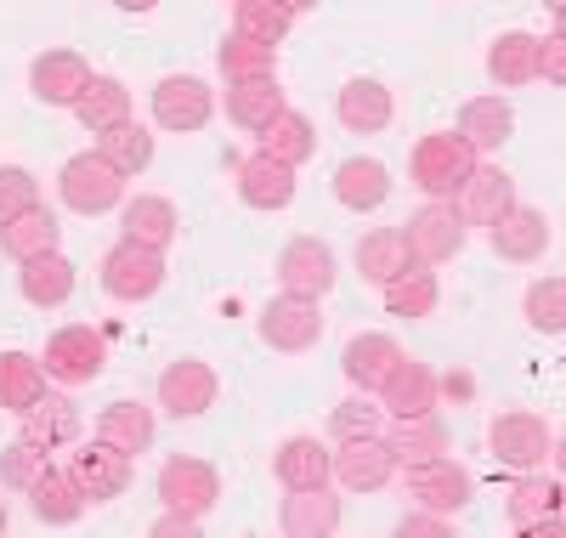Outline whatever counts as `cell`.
Returning a JSON list of instances; mask_svg holds the SVG:
<instances>
[{
    "mask_svg": "<svg viewBox=\"0 0 566 538\" xmlns=\"http://www.w3.org/2000/svg\"><path fill=\"white\" fill-rule=\"evenodd\" d=\"M29 205H40V187L23 165H0V227H7L12 216H23Z\"/></svg>",
    "mask_w": 566,
    "mask_h": 538,
    "instance_id": "obj_47",
    "label": "cell"
},
{
    "mask_svg": "<svg viewBox=\"0 0 566 538\" xmlns=\"http://www.w3.org/2000/svg\"><path fill=\"white\" fill-rule=\"evenodd\" d=\"M91 85V63L80 52H45L29 69V91L40 96L45 108H74Z\"/></svg>",
    "mask_w": 566,
    "mask_h": 538,
    "instance_id": "obj_17",
    "label": "cell"
},
{
    "mask_svg": "<svg viewBox=\"0 0 566 538\" xmlns=\"http://www.w3.org/2000/svg\"><path fill=\"white\" fill-rule=\"evenodd\" d=\"M45 391V369H40V358H29V352H0V408L7 414H23L34 397Z\"/></svg>",
    "mask_w": 566,
    "mask_h": 538,
    "instance_id": "obj_42",
    "label": "cell"
},
{
    "mask_svg": "<svg viewBox=\"0 0 566 538\" xmlns=\"http://www.w3.org/2000/svg\"><path fill=\"white\" fill-rule=\"evenodd\" d=\"M374 397H380V408H386L391 420H408V414H431L437 397H442V385H437V374L424 369L419 358L402 352V363L386 374V385L374 391Z\"/></svg>",
    "mask_w": 566,
    "mask_h": 538,
    "instance_id": "obj_18",
    "label": "cell"
},
{
    "mask_svg": "<svg viewBox=\"0 0 566 538\" xmlns=\"http://www.w3.org/2000/svg\"><path fill=\"white\" fill-rule=\"evenodd\" d=\"M103 289L114 301H154L165 289V250H148V244L119 238L114 250L103 256Z\"/></svg>",
    "mask_w": 566,
    "mask_h": 538,
    "instance_id": "obj_6",
    "label": "cell"
},
{
    "mask_svg": "<svg viewBox=\"0 0 566 538\" xmlns=\"http://www.w3.org/2000/svg\"><path fill=\"white\" fill-rule=\"evenodd\" d=\"M476 165H482V154L470 148L459 131H431V136H419L408 170H413V187L424 193V199H453Z\"/></svg>",
    "mask_w": 566,
    "mask_h": 538,
    "instance_id": "obj_1",
    "label": "cell"
},
{
    "mask_svg": "<svg viewBox=\"0 0 566 538\" xmlns=\"http://www.w3.org/2000/svg\"><path fill=\"white\" fill-rule=\"evenodd\" d=\"M57 193H63V205H69L74 216H108V210H119V199H125V176H119L97 148H91V154H74V159L63 165Z\"/></svg>",
    "mask_w": 566,
    "mask_h": 538,
    "instance_id": "obj_3",
    "label": "cell"
},
{
    "mask_svg": "<svg viewBox=\"0 0 566 538\" xmlns=\"http://www.w3.org/2000/svg\"><path fill=\"white\" fill-rule=\"evenodd\" d=\"M18 420H23V436H29L34 448H45V454L69 448L74 436H80V425H85V420H80V403L63 397V391H40V397H34Z\"/></svg>",
    "mask_w": 566,
    "mask_h": 538,
    "instance_id": "obj_19",
    "label": "cell"
},
{
    "mask_svg": "<svg viewBox=\"0 0 566 538\" xmlns=\"http://www.w3.org/2000/svg\"><path fill=\"white\" fill-rule=\"evenodd\" d=\"M74 482L85 487L91 505H108V499H119L130 487V454H119L108 443H85L74 454Z\"/></svg>",
    "mask_w": 566,
    "mask_h": 538,
    "instance_id": "obj_23",
    "label": "cell"
},
{
    "mask_svg": "<svg viewBox=\"0 0 566 538\" xmlns=\"http://www.w3.org/2000/svg\"><path fill=\"white\" fill-rule=\"evenodd\" d=\"M335 250H328L323 238H290L277 250V283H283V296H312L323 301L328 289H335Z\"/></svg>",
    "mask_w": 566,
    "mask_h": 538,
    "instance_id": "obj_9",
    "label": "cell"
},
{
    "mask_svg": "<svg viewBox=\"0 0 566 538\" xmlns=\"http://www.w3.org/2000/svg\"><path fill=\"white\" fill-rule=\"evenodd\" d=\"M261 340L272 352H312L323 340V312L312 296H277L261 312Z\"/></svg>",
    "mask_w": 566,
    "mask_h": 538,
    "instance_id": "obj_11",
    "label": "cell"
},
{
    "mask_svg": "<svg viewBox=\"0 0 566 538\" xmlns=\"http://www.w3.org/2000/svg\"><path fill=\"white\" fill-rule=\"evenodd\" d=\"M283 7H290V12H306V7H317V0H283Z\"/></svg>",
    "mask_w": 566,
    "mask_h": 538,
    "instance_id": "obj_52",
    "label": "cell"
},
{
    "mask_svg": "<svg viewBox=\"0 0 566 538\" xmlns=\"http://www.w3.org/2000/svg\"><path fill=\"white\" fill-rule=\"evenodd\" d=\"M154 538H199L205 532V516H187V510H165L154 527H148Z\"/></svg>",
    "mask_w": 566,
    "mask_h": 538,
    "instance_id": "obj_50",
    "label": "cell"
},
{
    "mask_svg": "<svg viewBox=\"0 0 566 538\" xmlns=\"http://www.w3.org/2000/svg\"><path fill=\"white\" fill-rule=\"evenodd\" d=\"M210 114H216V91H210L199 74H170V80H159V91H154V120H159L165 131H205Z\"/></svg>",
    "mask_w": 566,
    "mask_h": 538,
    "instance_id": "obj_13",
    "label": "cell"
},
{
    "mask_svg": "<svg viewBox=\"0 0 566 538\" xmlns=\"http://www.w3.org/2000/svg\"><path fill=\"white\" fill-rule=\"evenodd\" d=\"M216 63H221L227 85H239V80H266V74H277V45H266V40H250V34H239V29H232V34L221 40Z\"/></svg>",
    "mask_w": 566,
    "mask_h": 538,
    "instance_id": "obj_40",
    "label": "cell"
},
{
    "mask_svg": "<svg viewBox=\"0 0 566 538\" xmlns=\"http://www.w3.org/2000/svg\"><path fill=\"white\" fill-rule=\"evenodd\" d=\"M7 521H12V516H7V499H0V532H7Z\"/></svg>",
    "mask_w": 566,
    "mask_h": 538,
    "instance_id": "obj_54",
    "label": "cell"
},
{
    "mask_svg": "<svg viewBox=\"0 0 566 538\" xmlns=\"http://www.w3.org/2000/svg\"><path fill=\"white\" fill-rule=\"evenodd\" d=\"M453 532V516H437V510H408L402 521H397V538H448Z\"/></svg>",
    "mask_w": 566,
    "mask_h": 538,
    "instance_id": "obj_48",
    "label": "cell"
},
{
    "mask_svg": "<svg viewBox=\"0 0 566 538\" xmlns=\"http://www.w3.org/2000/svg\"><path fill=\"white\" fill-rule=\"evenodd\" d=\"M119 227H125L130 244H148V250H170V238H176L181 221H176V205H170V199H159V193H142V199L125 205Z\"/></svg>",
    "mask_w": 566,
    "mask_h": 538,
    "instance_id": "obj_34",
    "label": "cell"
},
{
    "mask_svg": "<svg viewBox=\"0 0 566 538\" xmlns=\"http://www.w3.org/2000/svg\"><path fill=\"white\" fill-rule=\"evenodd\" d=\"M45 380L57 385H91L103 369H108V340L91 329V323H69L45 340V358H40Z\"/></svg>",
    "mask_w": 566,
    "mask_h": 538,
    "instance_id": "obj_4",
    "label": "cell"
},
{
    "mask_svg": "<svg viewBox=\"0 0 566 538\" xmlns=\"http://www.w3.org/2000/svg\"><path fill=\"white\" fill-rule=\"evenodd\" d=\"M159 499H165V510L205 516V510L221 499V476H216L210 459L176 454V459H165V470H159Z\"/></svg>",
    "mask_w": 566,
    "mask_h": 538,
    "instance_id": "obj_12",
    "label": "cell"
},
{
    "mask_svg": "<svg viewBox=\"0 0 566 538\" xmlns=\"http://www.w3.org/2000/svg\"><path fill=\"white\" fill-rule=\"evenodd\" d=\"M510 527L522 538H560V482L522 470V482L510 487Z\"/></svg>",
    "mask_w": 566,
    "mask_h": 538,
    "instance_id": "obj_10",
    "label": "cell"
},
{
    "mask_svg": "<svg viewBox=\"0 0 566 538\" xmlns=\"http://www.w3.org/2000/svg\"><path fill=\"white\" fill-rule=\"evenodd\" d=\"M57 216L45 210V205H29L23 216H12L7 227H0V250H7L18 267L23 261H34V256H45V250H57Z\"/></svg>",
    "mask_w": 566,
    "mask_h": 538,
    "instance_id": "obj_33",
    "label": "cell"
},
{
    "mask_svg": "<svg viewBox=\"0 0 566 538\" xmlns=\"http://www.w3.org/2000/svg\"><path fill=\"white\" fill-rule=\"evenodd\" d=\"M464 238H470V227H464V216L453 210V199H424V205L408 216V227H402V244H408V261H413V267H442V261H453V256L464 250Z\"/></svg>",
    "mask_w": 566,
    "mask_h": 538,
    "instance_id": "obj_2",
    "label": "cell"
},
{
    "mask_svg": "<svg viewBox=\"0 0 566 538\" xmlns=\"http://www.w3.org/2000/svg\"><path fill=\"white\" fill-rule=\"evenodd\" d=\"M85 487L74 482V470H45L34 487H29V510H34V521H45V527H74L80 516H85Z\"/></svg>",
    "mask_w": 566,
    "mask_h": 538,
    "instance_id": "obj_27",
    "label": "cell"
},
{
    "mask_svg": "<svg viewBox=\"0 0 566 538\" xmlns=\"http://www.w3.org/2000/svg\"><path fill=\"white\" fill-rule=\"evenodd\" d=\"M97 443H108V448H119V454H148V448H154V408H142V403H130V397L108 403V408L97 414Z\"/></svg>",
    "mask_w": 566,
    "mask_h": 538,
    "instance_id": "obj_31",
    "label": "cell"
},
{
    "mask_svg": "<svg viewBox=\"0 0 566 538\" xmlns=\"http://www.w3.org/2000/svg\"><path fill=\"white\" fill-rule=\"evenodd\" d=\"M239 199L250 205V210H290L295 205V170L290 165H277V159H266L261 148L239 165Z\"/></svg>",
    "mask_w": 566,
    "mask_h": 538,
    "instance_id": "obj_24",
    "label": "cell"
},
{
    "mask_svg": "<svg viewBox=\"0 0 566 538\" xmlns=\"http://www.w3.org/2000/svg\"><path fill=\"white\" fill-rule=\"evenodd\" d=\"M538 74H544L549 85H566V34H560V29L538 40Z\"/></svg>",
    "mask_w": 566,
    "mask_h": 538,
    "instance_id": "obj_49",
    "label": "cell"
},
{
    "mask_svg": "<svg viewBox=\"0 0 566 538\" xmlns=\"http://www.w3.org/2000/svg\"><path fill=\"white\" fill-rule=\"evenodd\" d=\"M255 136H261V154H266V159H277V165H290V170H301V165L317 154V131H312V120H306V114H295V108L272 114Z\"/></svg>",
    "mask_w": 566,
    "mask_h": 538,
    "instance_id": "obj_28",
    "label": "cell"
},
{
    "mask_svg": "<svg viewBox=\"0 0 566 538\" xmlns=\"http://www.w3.org/2000/svg\"><path fill=\"white\" fill-rule=\"evenodd\" d=\"M380 296H386V312L391 318H431L437 301H442V289H437V272L431 267H402L391 283H380Z\"/></svg>",
    "mask_w": 566,
    "mask_h": 538,
    "instance_id": "obj_37",
    "label": "cell"
},
{
    "mask_svg": "<svg viewBox=\"0 0 566 538\" xmlns=\"http://www.w3.org/2000/svg\"><path fill=\"white\" fill-rule=\"evenodd\" d=\"M402 476H408V494H413L424 510H437V516H459L470 499H476V476H470L453 454L424 459V465H413V470H402Z\"/></svg>",
    "mask_w": 566,
    "mask_h": 538,
    "instance_id": "obj_8",
    "label": "cell"
},
{
    "mask_svg": "<svg viewBox=\"0 0 566 538\" xmlns=\"http://www.w3.org/2000/svg\"><path fill=\"white\" fill-rule=\"evenodd\" d=\"M397 476V459L386 448V436H346V443L328 454V482H340L346 494H374Z\"/></svg>",
    "mask_w": 566,
    "mask_h": 538,
    "instance_id": "obj_7",
    "label": "cell"
},
{
    "mask_svg": "<svg viewBox=\"0 0 566 538\" xmlns=\"http://www.w3.org/2000/svg\"><path fill=\"white\" fill-rule=\"evenodd\" d=\"M74 283H80V272H74V261L57 256V250L23 261V272H18V289H23L29 307H63V301L74 296Z\"/></svg>",
    "mask_w": 566,
    "mask_h": 538,
    "instance_id": "obj_29",
    "label": "cell"
},
{
    "mask_svg": "<svg viewBox=\"0 0 566 538\" xmlns=\"http://www.w3.org/2000/svg\"><path fill=\"white\" fill-rule=\"evenodd\" d=\"M272 476L283 487H323L328 482V448L317 436H290V443L272 454Z\"/></svg>",
    "mask_w": 566,
    "mask_h": 538,
    "instance_id": "obj_39",
    "label": "cell"
},
{
    "mask_svg": "<svg viewBox=\"0 0 566 538\" xmlns=\"http://www.w3.org/2000/svg\"><path fill=\"white\" fill-rule=\"evenodd\" d=\"M510 205H515V176L499 165H476L453 193V210L464 216V227H493Z\"/></svg>",
    "mask_w": 566,
    "mask_h": 538,
    "instance_id": "obj_15",
    "label": "cell"
},
{
    "mask_svg": "<svg viewBox=\"0 0 566 538\" xmlns=\"http://www.w3.org/2000/svg\"><path fill=\"white\" fill-rule=\"evenodd\" d=\"M277 527L290 538H328L340 532V499L323 487H290V499L277 505Z\"/></svg>",
    "mask_w": 566,
    "mask_h": 538,
    "instance_id": "obj_20",
    "label": "cell"
},
{
    "mask_svg": "<svg viewBox=\"0 0 566 538\" xmlns=\"http://www.w3.org/2000/svg\"><path fill=\"white\" fill-rule=\"evenodd\" d=\"M488 238H493V256H499V261H538V256L549 250L555 227H549L544 210H533V205L515 199V205L488 227Z\"/></svg>",
    "mask_w": 566,
    "mask_h": 538,
    "instance_id": "obj_14",
    "label": "cell"
},
{
    "mask_svg": "<svg viewBox=\"0 0 566 538\" xmlns=\"http://www.w3.org/2000/svg\"><path fill=\"white\" fill-rule=\"evenodd\" d=\"M283 108H290V103H283L277 74L227 85V120H232V125H244V131H261V125H266L272 114H283Z\"/></svg>",
    "mask_w": 566,
    "mask_h": 538,
    "instance_id": "obj_36",
    "label": "cell"
},
{
    "mask_svg": "<svg viewBox=\"0 0 566 538\" xmlns=\"http://www.w3.org/2000/svg\"><path fill=\"white\" fill-rule=\"evenodd\" d=\"M216 403V369L199 358H176L159 374V408H170L176 420H199Z\"/></svg>",
    "mask_w": 566,
    "mask_h": 538,
    "instance_id": "obj_16",
    "label": "cell"
},
{
    "mask_svg": "<svg viewBox=\"0 0 566 538\" xmlns=\"http://www.w3.org/2000/svg\"><path fill=\"white\" fill-rule=\"evenodd\" d=\"M114 7H125V12H154L159 0H114Z\"/></svg>",
    "mask_w": 566,
    "mask_h": 538,
    "instance_id": "obj_51",
    "label": "cell"
},
{
    "mask_svg": "<svg viewBox=\"0 0 566 538\" xmlns=\"http://www.w3.org/2000/svg\"><path fill=\"white\" fill-rule=\"evenodd\" d=\"M488 448H493V459H499V465H510V470H538V465L555 454V425H549L544 414L510 408V414H499V420H493Z\"/></svg>",
    "mask_w": 566,
    "mask_h": 538,
    "instance_id": "obj_5",
    "label": "cell"
},
{
    "mask_svg": "<svg viewBox=\"0 0 566 538\" xmlns=\"http://www.w3.org/2000/svg\"><path fill=\"white\" fill-rule=\"evenodd\" d=\"M328 425H335L340 443H346V436H380V431H386V408L368 403V391H357L352 403L335 408V420H328Z\"/></svg>",
    "mask_w": 566,
    "mask_h": 538,
    "instance_id": "obj_46",
    "label": "cell"
},
{
    "mask_svg": "<svg viewBox=\"0 0 566 538\" xmlns=\"http://www.w3.org/2000/svg\"><path fill=\"white\" fill-rule=\"evenodd\" d=\"M459 136H464L476 154L504 148V142L515 136V108L504 103V96H470V103L459 108Z\"/></svg>",
    "mask_w": 566,
    "mask_h": 538,
    "instance_id": "obj_30",
    "label": "cell"
},
{
    "mask_svg": "<svg viewBox=\"0 0 566 538\" xmlns=\"http://www.w3.org/2000/svg\"><path fill=\"white\" fill-rule=\"evenodd\" d=\"M488 74H493V85H504V91L538 80V34L504 29V34L488 45Z\"/></svg>",
    "mask_w": 566,
    "mask_h": 538,
    "instance_id": "obj_32",
    "label": "cell"
},
{
    "mask_svg": "<svg viewBox=\"0 0 566 538\" xmlns=\"http://www.w3.org/2000/svg\"><path fill=\"white\" fill-rule=\"evenodd\" d=\"M232 29L250 34V40H266L277 45L283 34L295 29V12L283 7V0H232Z\"/></svg>",
    "mask_w": 566,
    "mask_h": 538,
    "instance_id": "obj_43",
    "label": "cell"
},
{
    "mask_svg": "<svg viewBox=\"0 0 566 538\" xmlns=\"http://www.w3.org/2000/svg\"><path fill=\"white\" fill-rule=\"evenodd\" d=\"M380 436H386V448H391L397 470H413V465H424V459H442V454H448V425L437 420V408H431V414L391 420Z\"/></svg>",
    "mask_w": 566,
    "mask_h": 538,
    "instance_id": "obj_21",
    "label": "cell"
},
{
    "mask_svg": "<svg viewBox=\"0 0 566 538\" xmlns=\"http://www.w3.org/2000/svg\"><path fill=\"white\" fill-rule=\"evenodd\" d=\"M402 267H413L408 244H402V227H374V232L357 238V272H363V283H391Z\"/></svg>",
    "mask_w": 566,
    "mask_h": 538,
    "instance_id": "obj_38",
    "label": "cell"
},
{
    "mask_svg": "<svg viewBox=\"0 0 566 538\" xmlns=\"http://www.w3.org/2000/svg\"><path fill=\"white\" fill-rule=\"evenodd\" d=\"M45 470H52V454H45V448H34L29 436H18V443H7V448H0V482H7V487H18V494H29V487H34Z\"/></svg>",
    "mask_w": 566,
    "mask_h": 538,
    "instance_id": "obj_44",
    "label": "cell"
},
{
    "mask_svg": "<svg viewBox=\"0 0 566 538\" xmlns=\"http://www.w3.org/2000/svg\"><path fill=\"white\" fill-rule=\"evenodd\" d=\"M335 199L346 205V210H380L386 199H391V170L380 165V159H363V154H352V159H340L335 165Z\"/></svg>",
    "mask_w": 566,
    "mask_h": 538,
    "instance_id": "obj_26",
    "label": "cell"
},
{
    "mask_svg": "<svg viewBox=\"0 0 566 538\" xmlns=\"http://www.w3.org/2000/svg\"><path fill=\"white\" fill-rule=\"evenodd\" d=\"M335 114L352 136H374V131H386L397 103H391V91L380 80H346L340 96H335Z\"/></svg>",
    "mask_w": 566,
    "mask_h": 538,
    "instance_id": "obj_25",
    "label": "cell"
},
{
    "mask_svg": "<svg viewBox=\"0 0 566 538\" xmlns=\"http://www.w3.org/2000/svg\"><path fill=\"white\" fill-rule=\"evenodd\" d=\"M544 7H549V12H555V18H560V12H566V0H544Z\"/></svg>",
    "mask_w": 566,
    "mask_h": 538,
    "instance_id": "obj_53",
    "label": "cell"
},
{
    "mask_svg": "<svg viewBox=\"0 0 566 538\" xmlns=\"http://www.w3.org/2000/svg\"><path fill=\"white\" fill-rule=\"evenodd\" d=\"M527 323L538 329V334H560L566 329V278H538L533 289H527Z\"/></svg>",
    "mask_w": 566,
    "mask_h": 538,
    "instance_id": "obj_45",
    "label": "cell"
},
{
    "mask_svg": "<svg viewBox=\"0 0 566 538\" xmlns=\"http://www.w3.org/2000/svg\"><path fill=\"white\" fill-rule=\"evenodd\" d=\"M97 154H103L119 176H142V170L154 165V136L142 131L136 120H125V125H114V131L97 136Z\"/></svg>",
    "mask_w": 566,
    "mask_h": 538,
    "instance_id": "obj_41",
    "label": "cell"
},
{
    "mask_svg": "<svg viewBox=\"0 0 566 538\" xmlns=\"http://www.w3.org/2000/svg\"><path fill=\"white\" fill-rule=\"evenodd\" d=\"M74 114H80V125L91 136H103V131H114V125L130 120V91L114 74H91V85H85V96L74 103Z\"/></svg>",
    "mask_w": 566,
    "mask_h": 538,
    "instance_id": "obj_35",
    "label": "cell"
},
{
    "mask_svg": "<svg viewBox=\"0 0 566 538\" xmlns=\"http://www.w3.org/2000/svg\"><path fill=\"white\" fill-rule=\"evenodd\" d=\"M402 363V346L391 334H380V329H368V334H352L346 340V352H340V369H346V380L357 385V391H380L386 385V374Z\"/></svg>",
    "mask_w": 566,
    "mask_h": 538,
    "instance_id": "obj_22",
    "label": "cell"
}]
</instances>
